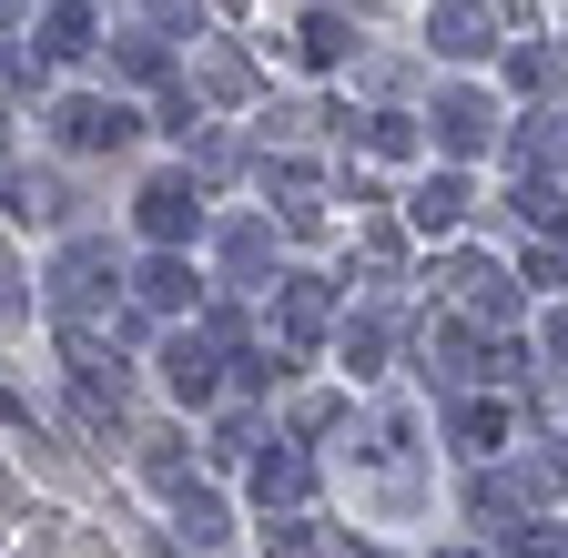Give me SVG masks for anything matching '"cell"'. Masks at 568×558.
<instances>
[{
  "label": "cell",
  "instance_id": "2",
  "mask_svg": "<svg viewBox=\"0 0 568 558\" xmlns=\"http://www.w3.org/2000/svg\"><path fill=\"white\" fill-rule=\"evenodd\" d=\"M142 224H153V234H183V224H193L183 183H153V193H142Z\"/></svg>",
  "mask_w": 568,
  "mask_h": 558
},
{
  "label": "cell",
  "instance_id": "1",
  "mask_svg": "<svg viewBox=\"0 0 568 558\" xmlns=\"http://www.w3.org/2000/svg\"><path fill=\"white\" fill-rule=\"evenodd\" d=\"M61 132H71V143H122V112H102V102H71V112H61Z\"/></svg>",
  "mask_w": 568,
  "mask_h": 558
},
{
  "label": "cell",
  "instance_id": "3",
  "mask_svg": "<svg viewBox=\"0 0 568 558\" xmlns=\"http://www.w3.org/2000/svg\"><path fill=\"white\" fill-rule=\"evenodd\" d=\"M41 41H51V51H92V21H82V11H51Z\"/></svg>",
  "mask_w": 568,
  "mask_h": 558
}]
</instances>
